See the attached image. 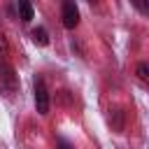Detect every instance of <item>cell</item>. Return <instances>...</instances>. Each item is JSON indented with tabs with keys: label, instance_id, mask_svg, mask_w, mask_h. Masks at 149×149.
<instances>
[{
	"label": "cell",
	"instance_id": "cell-7",
	"mask_svg": "<svg viewBox=\"0 0 149 149\" xmlns=\"http://www.w3.org/2000/svg\"><path fill=\"white\" fill-rule=\"evenodd\" d=\"M19 14H21V21L28 23L33 19V5L30 2H19Z\"/></svg>",
	"mask_w": 149,
	"mask_h": 149
},
{
	"label": "cell",
	"instance_id": "cell-9",
	"mask_svg": "<svg viewBox=\"0 0 149 149\" xmlns=\"http://www.w3.org/2000/svg\"><path fill=\"white\" fill-rule=\"evenodd\" d=\"M5 54H7V42H5V35L0 30V56H5Z\"/></svg>",
	"mask_w": 149,
	"mask_h": 149
},
{
	"label": "cell",
	"instance_id": "cell-8",
	"mask_svg": "<svg viewBox=\"0 0 149 149\" xmlns=\"http://www.w3.org/2000/svg\"><path fill=\"white\" fill-rule=\"evenodd\" d=\"M133 5H135V9H140V12H144V14H149V2H142V0H135Z\"/></svg>",
	"mask_w": 149,
	"mask_h": 149
},
{
	"label": "cell",
	"instance_id": "cell-2",
	"mask_svg": "<svg viewBox=\"0 0 149 149\" xmlns=\"http://www.w3.org/2000/svg\"><path fill=\"white\" fill-rule=\"evenodd\" d=\"M33 91H35V107L40 114H47L49 112V93H47V86L40 77H35V84H33Z\"/></svg>",
	"mask_w": 149,
	"mask_h": 149
},
{
	"label": "cell",
	"instance_id": "cell-1",
	"mask_svg": "<svg viewBox=\"0 0 149 149\" xmlns=\"http://www.w3.org/2000/svg\"><path fill=\"white\" fill-rule=\"evenodd\" d=\"M16 88H19V77H16L14 68L2 63L0 65V93L2 95H14Z\"/></svg>",
	"mask_w": 149,
	"mask_h": 149
},
{
	"label": "cell",
	"instance_id": "cell-3",
	"mask_svg": "<svg viewBox=\"0 0 149 149\" xmlns=\"http://www.w3.org/2000/svg\"><path fill=\"white\" fill-rule=\"evenodd\" d=\"M79 23V9L74 2H63V26L68 30H72Z\"/></svg>",
	"mask_w": 149,
	"mask_h": 149
},
{
	"label": "cell",
	"instance_id": "cell-5",
	"mask_svg": "<svg viewBox=\"0 0 149 149\" xmlns=\"http://www.w3.org/2000/svg\"><path fill=\"white\" fill-rule=\"evenodd\" d=\"M30 35H33V42H35V44H40V47H47V44H49V33H47L44 28H35Z\"/></svg>",
	"mask_w": 149,
	"mask_h": 149
},
{
	"label": "cell",
	"instance_id": "cell-6",
	"mask_svg": "<svg viewBox=\"0 0 149 149\" xmlns=\"http://www.w3.org/2000/svg\"><path fill=\"white\" fill-rule=\"evenodd\" d=\"M135 74H137V79H140L142 84H147V86H149V63H137Z\"/></svg>",
	"mask_w": 149,
	"mask_h": 149
},
{
	"label": "cell",
	"instance_id": "cell-10",
	"mask_svg": "<svg viewBox=\"0 0 149 149\" xmlns=\"http://www.w3.org/2000/svg\"><path fill=\"white\" fill-rule=\"evenodd\" d=\"M58 149H72V144H70L68 140H63V137H61V140H58Z\"/></svg>",
	"mask_w": 149,
	"mask_h": 149
},
{
	"label": "cell",
	"instance_id": "cell-4",
	"mask_svg": "<svg viewBox=\"0 0 149 149\" xmlns=\"http://www.w3.org/2000/svg\"><path fill=\"white\" fill-rule=\"evenodd\" d=\"M109 112H112V114H109V123H112V128H114L116 133H121V130H123V116H126V114H123L121 109H109Z\"/></svg>",
	"mask_w": 149,
	"mask_h": 149
}]
</instances>
